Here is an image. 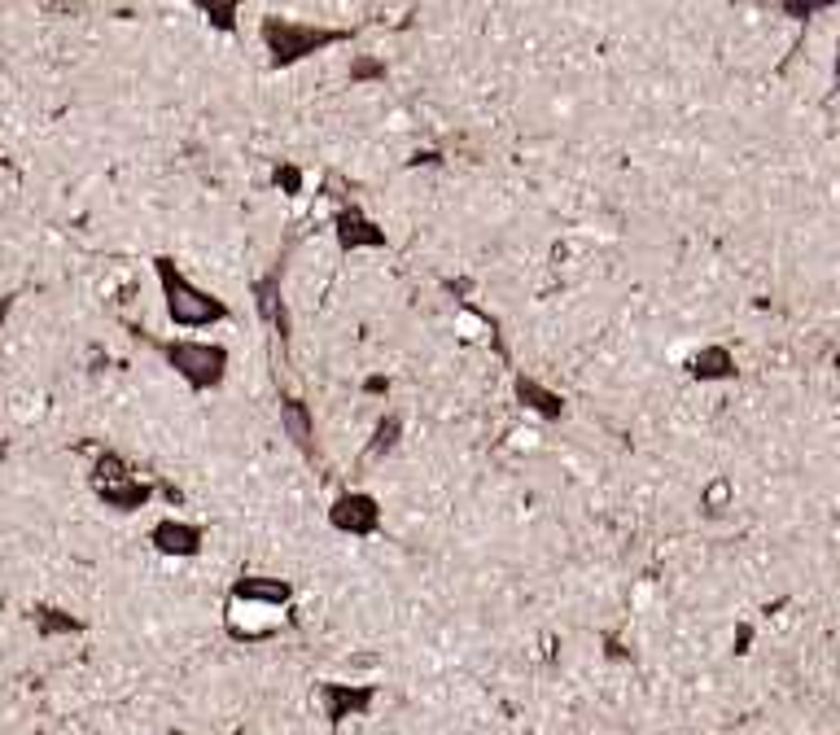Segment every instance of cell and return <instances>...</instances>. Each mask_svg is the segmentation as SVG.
Segmentation results:
<instances>
[{"mask_svg": "<svg viewBox=\"0 0 840 735\" xmlns=\"http://www.w3.org/2000/svg\"><path fill=\"white\" fill-rule=\"evenodd\" d=\"M153 276H158V290H162V306H167V320L176 329H214V324H228L232 320V306L223 298H214L210 290H202L198 281H189L180 272V263L171 254H158L153 259Z\"/></svg>", "mask_w": 840, "mask_h": 735, "instance_id": "cell-1", "label": "cell"}, {"mask_svg": "<svg viewBox=\"0 0 840 735\" xmlns=\"http://www.w3.org/2000/svg\"><path fill=\"white\" fill-rule=\"evenodd\" d=\"M259 40L272 58L277 71H289L333 44H347L350 31H338V27H316V22H302V18H284V13H268L259 22Z\"/></svg>", "mask_w": 840, "mask_h": 735, "instance_id": "cell-2", "label": "cell"}, {"mask_svg": "<svg viewBox=\"0 0 840 735\" xmlns=\"http://www.w3.org/2000/svg\"><path fill=\"white\" fill-rule=\"evenodd\" d=\"M153 351L162 355V364L171 368L193 394L219 390V385L228 381V346H219V342L167 338V342H153Z\"/></svg>", "mask_w": 840, "mask_h": 735, "instance_id": "cell-3", "label": "cell"}, {"mask_svg": "<svg viewBox=\"0 0 840 735\" xmlns=\"http://www.w3.org/2000/svg\"><path fill=\"white\" fill-rule=\"evenodd\" d=\"M88 486H92V495H97L106 509H114V513H140V509L158 495V486H153V482H140L137 473H132V464H128L119 451H97V460H92V469H88Z\"/></svg>", "mask_w": 840, "mask_h": 735, "instance_id": "cell-4", "label": "cell"}, {"mask_svg": "<svg viewBox=\"0 0 840 735\" xmlns=\"http://www.w3.org/2000/svg\"><path fill=\"white\" fill-rule=\"evenodd\" d=\"M333 241H338V250H342V254H359V250H386V245H390L386 228L372 220L363 207H354V202H347V207L333 215Z\"/></svg>", "mask_w": 840, "mask_h": 735, "instance_id": "cell-5", "label": "cell"}, {"mask_svg": "<svg viewBox=\"0 0 840 735\" xmlns=\"http://www.w3.org/2000/svg\"><path fill=\"white\" fill-rule=\"evenodd\" d=\"M329 525H333L338 534H350V538H368V534L381 530V504H377L372 495H363V491H347V495L333 500Z\"/></svg>", "mask_w": 840, "mask_h": 735, "instance_id": "cell-6", "label": "cell"}, {"mask_svg": "<svg viewBox=\"0 0 840 735\" xmlns=\"http://www.w3.org/2000/svg\"><path fill=\"white\" fill-rule=\"evenodd\" d=\"M377 701V687L372 683H320V705H324V718L338 727L347 718L368 714Z\"/></svg>", "mask_w": 840, "mask_h": 735, "instance_id": "cell-7", "label": "cell"}, {"mask_svg": "<svg viewBox=\"0 0 840 735\" xmlns=\"http://www.w3.org/2000/svg\"><path fill=\"white\" fill-rule=\"evenodd\" d=\"M280 430H284V439L293 442L307 460H316L320 455V434H316V416H311V407L298 399V394H280Z\"/></svg>", "mask_w": 840, "mask_h": 735, "instance_id": "cell-8", "label": "cell"}, {"mask_svg": "<svg viewBox=\"0 0 840 735\" xmlns=\"http://www.w3.org/2000/svg\"><path fill=\"white\" fill-rule=\"evenodd\" d=\"M149 543H153L162 556L189 561V556L202 552V525H193V521H176V516H162V521L149 530Z\"/></svg>", "mask_w": 840, "mask_h": 735, "instance_id": "cell-9", "label": "cell"}, {"mask_svg": "<svg viewBox=\"0 0 840 735\" xmlns=\"http://www.w3.org/2000/svg\"><path fill=\"white\" fill-rule=\"evenodd\" d=\"M254 311H259V324L277 329L280 346H289L293 324H289V306H284V294H280V268H272L268 276L254 281Z\"/></svg>", "mask_w": 840, "mask_h": 735, "instance_id": "cell-10", "label": "cell"}, {"mask_svg": "<svg viewBox=\"0 0 840 735\" xmlns=\"http://www.w3.org/2000/svg\"><path fill=\"white\" fill-rule=\"evenodd\" d=\"M512 399H517L526 412L543 416V421H560V416H564V399H560L552 385H543L539 376H530V372H517V376H512Z\"/></svg>", "mask_w": 840, "mask_h": 735, "instance_id": "cell-11", "label": "cell"}, {"mask_svg": "<svg viewBox=\"0 0 840 735\" xmlns=\"http://www.w3.org/2000/svg\"><path fill=\"white\" fill-rule=\"evenodd\" d=\"M688 376L700 381V385H713V381H736L740 376V364L727 346H700L697 355L688 360Z\"/></svg>", "mask_w": 840, "mask_h": 735, "instance_id": "cell-12", "label": "cell"}, {"mask_svg": "<svg viewBox=\"0 0 840 735\" xmlns=\"http://www.w3.org/2000/svg\"><path fill=\"white\" fill-rule=\"evenodd\" d=\"M237 604H289L293 600V587L284 578H259V574H246L237 578L232 591H228Z\"/></svg>", "mask_w": 840, "mask_h": 735, "instance_id": "cell-13", "label": "cell"}, {"mask_svg": "<svg viewBox=\"0 0 840 735\" xmlns=\"http://www.w3.org/2000/svg\"><path fill=\"white\" fill-rule=\"evenodd\" d=\"M31 617H36V631H40L44 640H53V635H79V631H83V622L70 617L67 608H49V604H40Z\"/></svg>", "mask_w": 840, "mask_h": 735, "instance_id": "cell-14", "label": "cell"}, {"mask_svg": "<svg viewBox=\"0 0 840 735\" xmlns=\"http://www.w3.org/2000/svg\"><path fill=\"white\" fill-rule=\"evenodd\" d=\"M241 4H246V0H193V9H202V18H207L214 31H223V36L237 31V13H241Z\"/></svg>", "mask_w": 840, "mask_h": 735, "instance_id": "cell-15", "label": "cell"}, {"mask_svg": "<svg viewBox=\"0 0 840 735\" xmlns=\"http://www.w3.org/2000/svg\"><path fill=\"white\" fill-rule=\"evenodd\" d=\"M399 439H403V416H399V412H386V416L377 421V430H372L368 455H372V460H377V455H390V451L399 446Z\"/></svg>", "mask_w": 840, "mask_h": 735, "instance_id": "cell-16", "label": "cell"}, {"mask_svg": "<svg viewBox=\"0 0 840 735\" xmlns=\"http://www.w3.org/2000/svg\"><path fill=\"white\" fill-rule=\"evenodd\" d=\"M731 500V482L727 477H718V482H709L704 486V495H700V504H704V513H718L722 504Z\"/></svg>", "mask_w": 840, "mask_h": 735, "instance_id": "cell-17", "label": "cell"}, {"mask_svg": "<svg viewBox=\"0 0 840 735\" xmlns=\"http://www.w3.org/2000/svg\"><path fill=\"white\" fill-rule=\"evenodd\" d=\"M837 0H788L783 9H788V18H797V22H810L819 9H832Z\"/></svg>", "mask_w": 840, "mask_h": 735, "instance_id": "cell-18", "label": "cell"}, {"mask_svg": "<svg viewBox=\"0 0 840 735\" xmlns=\"http://www.w3.org/2000/svg\"><path fill=\"white\" fill-rule=\"evenodd\" d=\"M350 79H386V67H381V62H372V58H354Z\"/></svg>", "mask_w": 840, "mask_h": 735, "instance_id": "cell-19", "label": "cell"}, {"mask_svg": "<svg viewBox=\"0 0 840 735\" xmlns=\"http://www.w3.org/2000/svg\"><path fill=\"white\" fill-rule=\"evenodd\" d=\"M277 184L284 193H298L302 189V171L298 167H277Z\"/></svg>", "mask_w": 840, "mask_h": 735, "instance_id": "cell-20", "label": "cell"}, {"mask_svg": "<svg viewBox=\"0 0 840 735\" xmlns=\"http://www.w3.org/2000/svg\"><path fill=\"white\" fill-rule=\"evenodd\" d=\"M749 640H753V626L744 622V626L736 631V653H749Z\"/></svg>", "mask_w": 840, "mask_h": 735, "instance_id": "cell-21", "label": "cell"}, {"mask_svg": "<svg viewBox=\"0 0 840 735\" xmlns=\"http://www.w3.org/2000/svg\"><path fill=\"white\" fill-rule=\"evenodd\" d=\"M9 306H13V298L0 294V324H4V315H9Z\"/></svg>", "mask_w": 840, "mask_h": 735, "instance_id": "cell-22", "label": "cell"}, {"mask_svg": "<svg viewBox=\"0 0 840 735\" xmlns=\"http://www.w3.org/2000/svg\"><path fill=\"white\" fill-rule=\"evenodd\" d=\"M832 83L840 88V40H837V67H832Z\"/></svg>", "mask_w": 840, "mask_h": 735, "instance_id": "cell-23", "label": "cell"}]
</instances>
